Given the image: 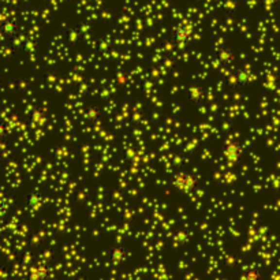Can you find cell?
Wrapping results in <instances>:
<instances>
[{
	"label": "cell",
	"mask_w": 280,
	"mask_h": 280,
	"mask_svg": "<svg viewBox=\"0 0 280 280\" xmlns=\"http://www.w3.org/2000/svg\"><path fill=\"white\" fill-rule=\"evenodd\" d=\"M171 40L175 47L185 48L192 41V28L186 23H179L173 29Z\"/></svg>",
	"instance_id": "cell-1"
},
{
	"label": "cell",
	"mask_w": 280,
	"mask_h": 280,
	"mask_svg": "<svg viewBox=\"0 0 280 280\" xmlns=\"http://www.w3.org/2000/svg\"><path fill=\"white\" fill-rule=\"evenodd\" d=\"M195 183H197V180L186 173L175 174L173 180H171L173 187L178 192H190L192 189H194Z\"/></svg>",
	"instance_id": "cell-2"
},
{
	"label": "cell",
	"mask_w": 280,
	"mask_h": 280,
	"mask_svg": "<svg viewBox=\"0 0 280 280\" xmlns=\"http://www.w3.org/2000/svg\"><path fill=\"white\" fill-rule=\"evenodd\" d=\"M0 32L4 37H7L10 40H14L18 37L21 32V23L14 19V18H8L6 21L1 22L0 25Z\"/></svg>",
	"instance_id": "cell-3"
},
{
	"label": "cell",
	"mask_w": 280,
	"mask_h": 280,
	"mask_svg": "<svg viewBox=\"0 0 280 280\" xmlns=\"http://www.w3.org/2000/svg\"><path fill=\"white\" fill-rule=\"evenodd\" d=\"M52 268L47 262H38L30 269L28 280H47L50 278Z\"/></svg>",
	"instance_id": "cell-4"
},
{
	"label": "cell",
	"mask_w": 280,
	"mask_h": 280,
	"mask_svg": "<svg viewBox=\"0 0 280 280\" xmlns=\"http://www.w3.org/2000/svg\"><path fill=\"white\" fill-rule=\"evenodd\" d=\"M25 204L30 210H38L43 207V194L40 190H32L26 194Z\"/></svg>",
	"instance_id": "cell-5"
},
{
	"label": "cell",
	"mask_w": 280,
	"mask_h": 280,
	"mask_svg": "<svg viewBox=\"0 0 280 280\" xmlns=\"http://www.w3.org/2000/svg\"><path fill=\"white\" fill-rule=\"evenodd\" d=\"M126 256H127V253L126 250L121 247V246H115V247H112V250H111V260L114 261V262H122L123 260L126 259Z\"/></svg>",
	"instance_id": "cell-6"
},
{
	"label": "cell",
	"mask_w": 280,
	"mask_h": 280,
	"mask_svg": "<svg viewBox=\"0 0 280 280\" xmlns=\"http://www.w3.org/2000/svg\"><path fill=\"white\" fill-rule=\"evenodd\" d=\"M36 43L33 41V40H30V38H22L21 44H19V50L23 51V52H26V53H32V52H35L36 51Z\"/></svg>",
	"instance_id": "cell-7"
},
{
	"label": "cell",
	"mask_w": 280,
	"mask_h": 280,
	"mask_svg": "<svg viewBox=\"0 0 280 280\" xmlns=\"http://www.w3.org/2000/svg\"><path fill=\"white\" fill-rule=\"evenodd\" d=\"M242 278H244V280H261V273H260L259 269L251 268L244 273Z\"/></svg>",
	"instance_id": "cell-8"
},
{
	"label": "cell",
	"mask_w": 280,
	"mask_h": 280,
	"mask_svg": "<svg viewBox=\"0 0 280 280\" xmlns=\"http://www.w3.org/2000/svg\"><path fill=\"white\" fill-rule=\"evenodd\" d=\"M237 81H238V85H241V87H245V85H247L249 84V75H247V72L245 71H239L237 74Z\"/></svg>",
	"instance_id": "cell-9"
},
{
	"label": "cell",
	"mask_w": 280,
	"mask_h": 280,
	"mask_svg": "<svg viewBox=\"0 0 280 280\" xmlns=\"http://www.w3.org/2000/svg\"><path fill=\"white\" fill-rule=\"evenodd\" d=\"M8 210H10V207H8L7 202L3 198H0V220H3L8 215Z\"/></svg>",
	"instance_id": "cell-10"
},
{
	"label": "cell",
	"mask_w": 280,
	"mask_h": 280,
	"mask_svg": "<svg viewBox=\"0 0 280 280\" xmlns=\"http://www.w3.org/2000/svg\"><path fill=\"white\" fill-rule=\"evenodd\" d=\"M7 137V130H6V126L3 123H0V140H4Z\"/></svg>",
	"instance_id": "cell-11"
},
{
	"label": "cell",
	"mask_w": 280,
	"mask_h": 280,
	"mask_svg": "<svg viewBox=\"0 0 280 280\" xmlns=\"http://www.w3.org/2000/svg\"><path fill=\"white\" fill-rule=\"evenodd\" d=\"M66 1H75V0H66Z\"/></svg>",
	"instance_id": "cell-12"
},
{
	"label": "cell",
	"mask_w": 280,
	"mask_h": 280,
	"mask_svg": "<svg viewBox=\"0 0 280 280\" xmlns=\"http://www.w3.org/2000/svg\"><path fill=\"white\" fill-rule=\"evenodd\" d=\"M0 55H1V48H0Z\"/></svg>",
	"instance_id": "cell-13"
}]
</instances>
